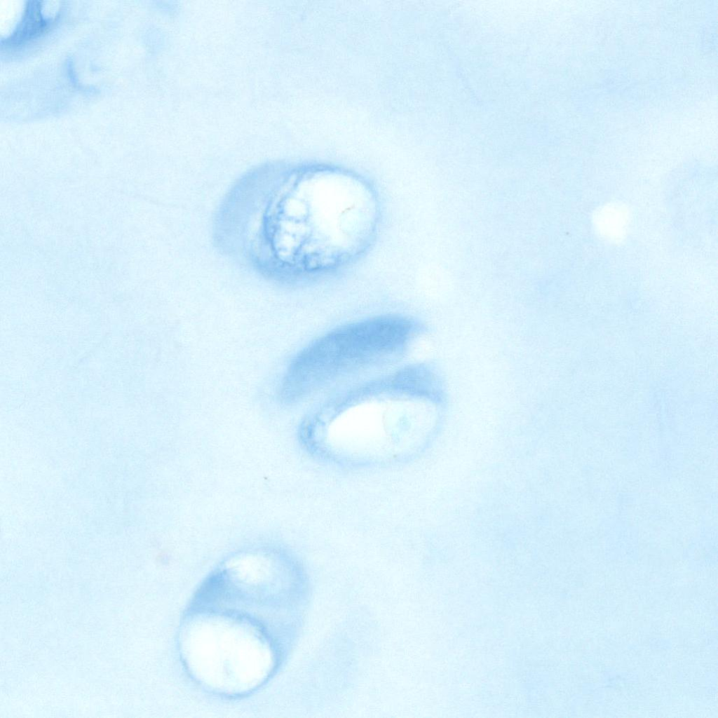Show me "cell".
<instances>
[{
	"mask_svg": "<svg viewBox=\"0 0 718 718\" xmlns=\"http://www.w3.org/2000/svg\"><path fill=\"white\" fill-rule=\"evenodd\" d=\"M412 325L380 316L331 331L299 353L283 379L280 398L292 402L326 383L374 364L402 348Z\"/></svg>",
	"mask_w": 718,
	"mask_h": 718,
	"instance_id": "1",
	"label": "cell"
},
{
	"mask_svg": "<svg viewBox=\"0 0 718 718\" xmlns=\"http://www.w3.org/2000/svg\"><path fill=\"white\" fill-rule=\"evenodd\" d=\"M41 7L39 1L29 2L21 21L13 33L2 41V46L19 47L45 33L48 22L41 13Z\"/></svg>",
	"mask_w": 718,
	"mask_h": 718,
	"instance_id": "2",
	"label": "cell"
}]
</instances>
